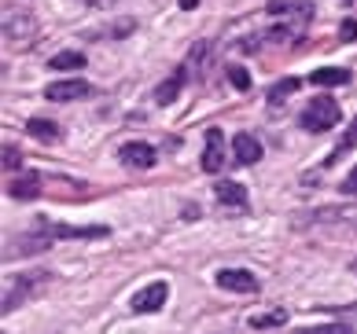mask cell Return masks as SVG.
<instances>
[{
  "label": "cell",
  "mask_w": 357,
  "mask_h": 334,
  "mask_svg": "<svg viewBox=\"0 0 357 334\" xmlns=\"http://www.w3.org/2000/svg\"><path fill=\"white\" fill-rule=\"evenodd\" d=\"M335 122H339V103L332 96H317L302 111V129H310V132H328Z\"/></svg>",
  "instance_id": "1"
},
{
  "label": "cell",
  "mask_w": 357,
  "mask_h": 334,
  "mask_svg": "<svg viewBox=\"0 0 357 334\" xmlns=\"http://www.w3.org/2000/svg\"><path fill=\"white\" fill-rule=\"evenodd\" d=\"M48 283V276L45 272H26V276H15L8 283V290H4V301H0V309H4V316L15 309V305H22L26 298H30V294H37Z\"/></svg>",
  "instance_id": "2"
},
{
  "label": "cell",
  "mask_w": 357,
  "mask_h": 334,
  "mask_svg": "<svg viewBox=\"0 0 357 334\" xmlns=\"http://www.w3.org/2000/svg\"><path fill=\"white\" fill-rule=\"evenodd\" d=\"M295 224H357V206H328V209L298 213Z\"/></svg>",
  "instance_id": "3"
},
{
  "label": "cell",
  "mask_w": 357,
  "mask_h": 334,
  "mask_svg": "<svg viewBox=\"0 0 357 334\" xmlns=\"http://www.w3.org/2000/svg\"><path fill=\"white\" fill-rule=\"evenodd\" d=\"M166 301H169V287H166V283H148L144 290H137V294H133L129 309H133L137 316H144V312H158Z\"/></svg>",
  "instance_id": "4"
},
{
  "label": "cell",
  "mask_w": 357,
  "mask_h": 334,
  "mask_svg": "<svg viewBox=\"0 0 357 334\" xmlns=\"http://www.w3.org/2000/svg\"><path fill=\"white\" fill-rule=\"evenodd\" d=\"M37 195H41V173L37 169H22L19 177L8 184V198H15V202H33Z\"/></svg>",
  "instance_id": "5"
},
{
  "label": "cell",
  "mask_w": 357,
  "mask_h": 334,
  "mask_svg": "<svg viewBox=\"0 0 357 334\" xmlns=\"http://www.w3.org/2000/svg\"><path fill=\"white\" fill-rule=\"evenodd\" d=\"M269 15H284L287 22L306 26L313 19V0H269Z\"/></svg>",
  "instance_id": "6"
},
{
  "label": "cell",
  "mask_w": 357,
  "mask_h": 334,
  "mask_svg": "<svg viewBox=\"0 0 357 334\" xmlns=\"http://www.w3.org/2000/svg\"><path fill=\"white\" fill-rule=\"evenodd\" d=\"M218 287L232 290V294H258V279L247 269H221L218 272Z\"/></svg>",
  "instance_id": "7"
},
{
  "label": "cell",
  "mask_w": 357,
  "mask_h": 334,
  "mask_svg": "<svg viewBox=\"0 0 357 334\" xmlns=\"http://www.w3.org/2000/svg\"><path fill=\"white\" fill-rule=\"evenodd\" d=\"M92 96V85L89 81H52L48 88H45V100H52V103H63V100H89Z\"/></svg>",
  "instance_id": "8"
},
{
  "label": "cell",
  "mask_w": 357,
  "mask_h": 334,
  "mask_svg": "<svg viewBox=\"0 0 357 334\" xmlns=\"http://www.w3.org/2000/svg\"><path fill=\"white\" fill-rule=\"evenodd\" d=\"M221 169H225V136L221 129H210L203 147V173H221Z\"/></svg>",
  "instance_id": "9"
},
{
  "label": "cell",
  "mask_w": 357,
  "mask_h": 334,
  "mask_svg": "<svg viewBox=\"0 0 357 334\" xmlns=\"http://www.w3.org/2000/svg\"><path fill=\"white\" fill-rule=\"evenodd\" d=\"M118 158H122V166H129V169H151L155 166V151L148 143H140V140L126 143L122 151H118Z\"/></svg>",
  "instance_id": "10"
},
{
  "label": "cell",
  "mask_w": 357,
  "mask_h": 334,
  "mask_svg": "<svg viewBox=\"0 0 357 334\" xmlns=\"http://www.w3.org/2000/svg\"><path fill=\"white\" fill-rule=\"evenodd\" d=\"M232 147H236V162H240V166L261 162V140L250 136V132H240V136L232 140Z\"/></svg>",
  "instance_id": "11"
},
{
  "label": "cell",
  "mask_w": 357,
  "mask_h": 334,
  "mask_svg": "<svg viewBox=\"0 0 357 334\" xmlns=\"http://www.w3.org/2000/svg\"><path fill=\"white\" fill-rule=\"evenodd\" d=\"M37 33V22L30 15H4V37L8 41H30V37Z\"/></svg>",
  "instance_id": "12"
},
{
  "label": "cell",
  "mask_w": 357,
  "mask_h": 334,
  "mask_svg": "<svg viewBox=\"0 0 357 334\" xmlns=\"http://www.w3.org/2000/svg\"><path fill=\"white\" fill-rule=\"evenodd\" d=\"M214 195H218L221 206H232V209H243L247 206V188H243V184H236V180H218Z\"/></svg>",
  "instance_id": "13"
},
{
  "label": "cell",
  "mask_w": 357,
  "mask_h": 334,
  "mask_svg": "<svg viewBox=\"0 0 357 334\" xmlns=\"http://www.w3.org/2000/svg\"><path fill=\"white\" fill-rule=\"evenodd\" d=\"M52 235H56V239H107L111 228H107V224H89V228H74V224H56V228H52Z\"/></svg>",
  "instance_id": "14"
},
{
  "label": "cell",
  "mask_w": 357,
  "mask_h": 334,
  "mask_svg": "<svg viewBox=\"0 0 357 334\" xmlns=\"http://www.w3.org/2000/svg\"><path fill=\"white\" fill-rule=\"evenodd\" d=\"M310 81H313V85H324V88L347 85V81H350V70H347V66H321V70L310 74Z\"/></svg>",
  "instance_id": "15"
},
{
  "label": "cell",
  "mask_w": 357,
  "mask_h": 334,
  "mask_svg": "<svg viewBox=\"0 0 357 334\" xmlns=\"http://www.w3.org/2000/svg\"><path fill=\"white\" fill-rule=\"evenodd\" d=\"M210 59H214V45H210V41L192 45V56H188V70H192V77H203Z\"/></svg>",
  "instance_id": "16"
},
{
  "label": "cell",
  "mask_w": 357,
  "mask_h": 334,
  "mask_svg": "<svg viewBox=\"0 0 357 334\" xmlns=\"http://www.w3.org/2000/svg\"><path fill=\"white\" fill-rule=\"evenodd\" d=\"M26 132L37 136V140H59L63 136V129L56 122H48V118H30V122H26Z\"/></svg>",
  "instance_id": "17"
},
{
  "label": "cell",
  "mask_w": 357,
  "mask_h": 334,
  "mask_svg": "<svg viewBox=\"0 0 357 334\" xmlns=\"http://www.w3.org/2000/svg\"><path fill=\"white\" fill-rule=\"evenodd\" d=\"M48 66H52V70H82L85 56H82V51H59V56L48 59Z\"/></svg>",
  "instance_id": "18"
},
{
  "label": "cell",
  "mask_w": 357,
  "mask_h": 334,
  "mask_svg": "<svg viewBox=\"0 0 357 334\" xmlns=\"http://www.w3.org/2000/svg\"><path fill=\"white\" fill-rule=\"evenodd\" d=\"M298 85H302L298 77H284V81H276V85L269 88V103H273V106L284 103L287 96H295V92H298Z\"/></svg>",
  "instance_id": "19"
},
{
  "label": "cell",
  "mask_w": 357,
  "mask_h": 334,
  "mask_svg": "<svg viewBox=\"0 0 357 334\" xmlns=\"http://www.w3.org/2000/svg\"><path fill=\"white\" fill-rule=\"evenodd\" d=\"M181 85H184V70H181V74H174V77H169V81H166L162 88L155 92V100L162 103V106H166V103H174V100L181 96Z\"/></svg>",
  "instance_id": "20"
},
{
  "label": "cell",
  "mask_w": 357,
  "mask_h": 334,
  "mask_svg": "<svg viewBox=\"0 0 357 334\" xmlns=\"http://www.w3.org/2000/svg\"><path fill=\"white\" fill-rule=\"evenodd\" d=\"M225 74H229V81H232L236 92H250V85H255V81H250V74L243 70L240 63H229V66H225Z\"/></svg>",
  "instance_id": "21"
},
{
  "label": "cell",
  "mask_w": 357,
  "mask_h": 334,
  "mask_svg": "<svg viewBox=\"0 0 357 334\" xmlns=\"http://www.w3.org/2000/svg\"><path fill=\"white\" fill-rule=\"evenodd\" d=\"M287 324V312H261V316H250V327L255 331H269V327H284Z\"/></svg>",
  "instance_id": "22"
},
{
  "label": "cell",
  "mask_w": 357,
  "mask_h": 334,
  "mask_svg": "<svg viewBox=\"0 0 357 334\" xmlns=\"http://www.w3.org/2000/svg\"><path fill=\"white\" fill-rule=\"evenodd\" d=\"M0 162H4V169H8V173H15V169H19V162H22L19 147H15V143H4V151H0Z\"/></svg>",
  "instance_id": "23"
},
{
  "label": "cell",
  "mask_w": 357,
  "mask_h": 334,
  "mask_svg": "<svg viewBox=\"0 0 357 334\" xmlns=\"http://www.w3.org/2000/svg\"><path fill=\"white\" fill-rule=\"evenodd\" d=\"M295 334H354L347 324H324V327H302Z\"/></svg>",
  "instance_id": "24"
},
{
  "label": "cell",
  "mask_w": 357,
  "mask_h": 334,
  "mask_svg": "<svg viewBox=\"0 0 357 334\" xmlns=\"http://www.w3.org/2000/svg\"><path fill=\"white\" fill-rule=\"evenodd\" d=\"M339 41H357V22L354 19H347L339 26Z\"/></svg>",
  "instance_id": "25"
},
{
  "label": "cell",
  "mask_w": 357,
  "mask_h": 334,
  "mask_svg": "<svg viewBox=\"0 0 357 334\" xmlns=\"http://www.w3.org/2000/svg\"><path fill=\"white\" fill-rule=\"evenodd\" d=\"M350 147H357V122L350 125V132H347V140H342V143H339V151H335V158H339V154H347V151H350Z\"/></svg>",
  "instance_id": "26"
},
{
  "label": "cell",
  "mask_w": 357,
  "mask_h": 334,
  "mask_svg": "<svg viewBox=\"0 0 357 334\" xmlns=\"http://www.w3.org/2000/svg\"><path fill=\"white\" fill-rule=\"evenodd\" d=\"M339 191H342V195H357V166L350 169V177L339 184Z\"/></svg>",
  "instance_id": "27"
},
{
  "label": "cell",
  "mask_w": 357,
  "mask_h": 334,
  "mask_svg": "<svg viewBox=\"0 0 357 334\" xmlns=\"http://www.w3.org/2000/svg\"><path fill=\"white\" fill-rule=\"evenodd\" d=\"M85 4H92V8H107V4H114V0H85Z\"/></svg>",
  "instance_id": "28"
},
{
  "label": "cell",
  "mask_w": 357,
  "mask_h": 334,
  "mask_svg": "<svg viewBox=\"0 0 357 334\" xmlns=\"http://www.w3.org/2000/svg\"><path fill=\"white\" fill-rule=\"evenodd\" d=\"M181 8H184V11H192V8H199V0H181Z\"/></svg>",
  "instance_id": "29"
},
{
  "label": "cell",
  "mask_w": 357,
  "mask_h": 334,
  "mask_svg": "<svg viewBox=\"0 0 357 334\" xmlns=\"http://www.w3.org/2000/svg\"><path fill=\"white\" fill-rule=\"evenodd\" d=\"M339 4H347V8H357V0H339Z\"/></svg>",
  "instance_id": "30"
}]
</instances>
